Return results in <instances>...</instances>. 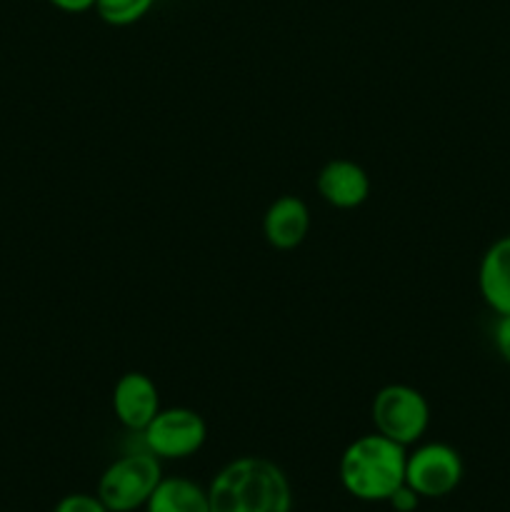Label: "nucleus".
I'll return each mask as SVG.
<instances>
[{
  "label": "nucleus",
  "instance_id": "nucleus-2",
  "mask_svg": "<svg viewBox=\"0 0 510 512\" xmlns=\"http://www.w3.org/2000/svg\"><path fill=\"white\" fill-rule=\"evenodd\" d=\"M405 458L408 448L393 443L385 435H360L340 455V485L355 500L388 503L390 495L405 485Z\"/></svg>",
  "mask_w": 510,
  "mask_h": 512
},
{
  "label": "nucleus",
  "instance_id": "nucleus-8",
  "mask_svg": "<svg viewBox=\"0 0 510 512\" xmlns=\"http://www.w3.org/2000/svg\"><path fill=\"white\" fill-rule=\"evenodd\" d=\"M318 195L338 210H355L370 198V178L355 160L335 158L320 168L315 178Z\"/></svg>",
  "mask_w": 510,
  "mask_h": 512
},
{
  "label": "nucleus",
  "instance_id": "nucleus-10",
  "mask_svg": "<svg viewBox=\"0 0 510 512\" xmlns=\"http://www.w3.org/2000/svg\"><path fill=\"white\" fill-rule=\"evenodd\" d=\"M478 290L495 315H510V235L490 243L480 258Z\"/></svg>",
  "mask_w": 510,
  "mask_h": 512
},
{
  "label": "nucleus",
  "instance_id": "nucleus-5",
  "mask_svg": "<svg viewBox=\"0 0 510 512\" xmlns=\"http://www.w3.org/2000/svg\"><path fill=\"white\" fill-rule=\"evenodd\" d=\"M148 453L158 460H185L200 453L208 440V423L193 408H160L143 430Z\"/></svg>",
  "mask_w": 510,
  "mask_h": 512
},
{
  "label": "nucleus",
  "instance_id": "nucleus-7",
  "mask_svg": "<svg viewBox=\"0 0 510 512\" xmlns=\"http://www.w3.org/2000/svg\"><path fill=\"white\" fill-rule=\"evenodd\" d=\"M113 413L125 430L143 433L160 413V390L155 380L140 370L120 375L113 388Z\"/></svg>",
  "mask_w": 510,
  "mask_h": 512
},
{
  "label": "nucleus",
  "instance_id": "nucleus-3",
  "mask_svg": "<svg viewBox=\"0 0 510 512\" xmlns=\"http://www.w3.org/2000/svg\"><path fill=\"white\" fill-rule=\"evenodd\" d=\"M375 433L385 435L393 443L410 448L418 445L428 433L430 405L418 388L405 383H390L375 393L370 405Z\"/></svg>",
  "mask_w": 510,
  "mask_h": 512
},
{
  "label": "nucleus",
  "instance_id": "nucleus-15",
  "mask_svg": "<svg viewBox=\"0 0 510 512\" xmlns=\"http://www.w3.org/2000/svg\"><path fill=\"white\" fill-rule=\"evenodd\" d=\"M493 340L500 358L510 365V315H498V323H495V330H493Z\"/></svg>",
  "mask_w": 510,
  "mask_h": 512
},
{
  "label": "nucleus",
  "instance_id": "nucleus-11",
  "mask_svg": "<svg viewBox=\"0 0 510 512\" xmlns=\"http://www.w3.org/2000/svg\"><path fill=\"white\" fill-rule=\"evenodd\" d=\"M145 512H210L208 488L188 478H165L145 503Z\"/></svg>",
  "mask_w": 510,
  "mask_h": 512
},
{
  "label": "nucleus",
  "instance_id": "nucleus-13",
  "mask_svg": "<svg viewBox=\"0 0 510 512\" xmlns=\"http://www.w3.org/2000/svg\"><path fill=\"white\" fill-rule=\"evenodd\" d=\"M53 512H110L98 495L70 493L55 503Z\"/></svg>",
  "mask_w": 510,
  "mask_h": 512
},
{
  "label": "nucleus",
  "instance_id": "nucleus-6",
  "mask_svg": "<svg viewBox=\"0 0 510 512\" xmlns=\"http://www.w3.org/2000/svg\"><path fill=\"white\" fill-rule=\"evenodd\" d=\"M463 473V458L448 443H423L405 458V485L425 500L455 493Z\"/></svg>",
  "mask_w": 510,
  "mask_h": 512
},
{
  "label": "nucleus",
  "instance_id": "nucleus-16",
  "mask_svg": "<svg viewBox=\"0 0 510 512\" xmlns=\"http://www.w3.org/2000/svg\"><path fill=\"white\" fill-rule=\"evenodd\" d=\"M53 8L63 10V13L70 15H80V13H88V10L95 8V0H48Z\"/></svg>",
  "mask_w": 510,
  "mask_h": 512
},
{
  "label": "nucleus",
  "instance_id": "nucleus-1",
  "mask_svg": "<svg viewBox=\"0 0 510 512\" xmlns=\"http://www.w3.org/2000/svg\"><path fill=\"white\" fill-rule=\"evenodd\" d=\"M210 512H293L288 475L273 460L243 455L218 470L208 485Z\"/></svg>",
  "mask_w": 510,
  "mask_h": 512
},
{
  "label": "nucleus",
  "instance_id": "nucleus-9",
  "mask_svg": "<svg viewBox=\"0 0 510 512\" xmlns=\"http://www.w3.org/2000/svg\"><path fill=\"white\" fill-rule=\"evenodd\" d=\"M310 233V210L305 200L295 195H280L270 203L263 218V235L270 248L295 250Z\"/></svg>",
  "mask_w": 510,
  "mask_h": 512
},
{
  "label": "nucleus",
  "instance_id": "nucleus-4",
  "mask_svg": "<svg viewBox=\"0 0 510 512\" xmlns=\"http://www.w3.org/2000/svg\"><path fill=\"white\" fill-rule=\"evenodd\" d=\"M160 480H163L160 460L148 450H140L110 463L100 475L95 495L110 512H135L145 508Z\"/></svg>",
  "mask_w": 510,
  "mask_h": 512
},
{
  "label": "nucleus",
  "instance_id": "nucleus-12",
  "mask_svg": "<svg viewBox=\"0 0 510 512\" xmlns=\"http://www.w3.org/2000/svg\"><path fill=\"white\" fill-rule=\"evenodd\" d=\"M155 0H95V13L105 25L128 28L140 23L153 10Z\"/></svg>",
  "mask_w": 510,
  "mask_h": 512
},
{
  "label": "nucleus",
  "instance_id": "nucleus-14",
  "mask_svg": "<svg viewBox=\"0 0 510 512\" xmlns=\"http://www.w3.org/2000/svg\"><path fill=\"white\" fill-rule=\"evenodd\" d=\"M420 500L423 498H420L413 488H408V485H400V488L388 498V505L395 512H415L418 510Z\"/></svg>",
  "mask_w": 510,
  "mask_h": 512
}]
</instances>
